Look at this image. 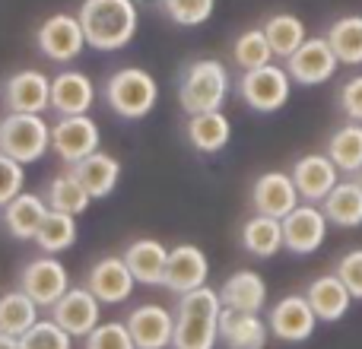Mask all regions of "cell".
I'll return each mask as SVG.
<instances>
[{"instance_id":"30bf717a","label":"cell","mask_w":362,"mask_h":349,"mask_svg":"<svg viewBox=\"0 0 362 349\" xmlns=\"http://www.w3.org/2000/svg\"><path fill=\"white\" fill-rule=\"evenodd\" d=\"M337 67H340V61L325 35H315V38L308 35L302 42V48L293 57H286V70L296 86H321V83L334 80Z\"/></svg>"},{"instance_id":"5bb4252c","label":"cell","mask_w":362,"mask_h":349,"mask_svg":"<svg viewBox=\"0 0 362 349\" xmlns=\"http://www.w3.org/2000/svg\"><path fill=\"white\" fill-rule=\"evenodd\" d=\"M124 324L137 349H169L172 337H175V314L165 305H156V302L137 305L124 318Z\"/></svg>"},{"instance_id":"9a60e30c","label":"cell","mask_w":362,"mask_h":349,"mask_svg":"<svg viewBox=\"0 0 362 349\" xmlns=\"http://www.w3.org/2000/svg\"><path fill=\"white\" fill-rule=\"evenodd\" d=\"M99 314H102V302L95 299L86 286L67 289V292L54 302V308H51V318H54L70 337H86L89 331H95V327L102 324Z\"/></svg>"},{"instance_id":"f546056e","label":"cell","mask_w":362,"mask_h":349,"mask_svg":"<svg viewBox=\"0 0 362 349\" xmlns=\"http://www.w3.org/2000/svg\"><path fill=\"white\" fill-rule=\"evenodd\" d=\"M261 29H264V35H267L274 57H280V61L293 57L296 51L302 48V42L308 38L305 23H302L296 13H274V16L264 19Z\"/></svg>"},{"instance_id":"cb8c5ba5","label":"cell","mask_w":362,"mask_h":349,"mask_svg":"<svg viewBox=\"0 0 362 349\" xmlns=\"http://www.w3.org/2000/svg\"><path fill=\"white\" fill-rule=\"evenodd\" d=\"M267 337L270 327L267 321H261V314L223 308V314H219V340L229 349H264Z\"/></svg>"},{"instance_id":"ac0fdd59","label":"cell","mask_w":362,"mask_h":349,"mask_svg":"<svg viewBox=\"0 0 362 349\" xmlns=\"http://www.w3.org/2000/svg\"><path fill=\"white\" fill-rule=\"evenodd\" d=\"M4 105L6 112L42 114L51 108V80L42 70H16L4 83Z\"/></svg>"},{"instance_id":"f35d334b","label":"cell","mask_w":362,"mask_h":349,"mask_svg":"<svg viewBox=\"0 0 362 349\" xmlns=\"http://www.w3.org/2000/svg\"><path fill=\"white\" fill-rule=\"evenodd\" d=\"M83 340H86V349H137V343H134V337H131V331H127L124 321L99 324Z\"/></svg>"},{"instance_id":"e0dca14e","label":"cell","mask_w":362,"mask_h":349,"mask_svg":"<svg viewBox=\"0 0 362 349\" xmlns=\"http://www.w3.org/2000/svg\"><path fill=\"white\" fill-rule=\"evenodd\" d=\"M134 273L127 270L124 257H102L89 267L86 273V289L102 302V305H121L134 295Z\"/></svg>"},{"instance_id":"ab89813d","label":"cell","mask_w":362,"mask_h":349,"mask_svg":"<svg viewBox=\"0 0 362 349\" xmlns=\"http://www.w3.org/2000/svg\"><path fill=\"white\" fill-rule=\"evenodd\" d=\"M23 184H25L23 162H16V159H10L6 153H0V210H4L16 194H23Z\"/></svg>"},{"instance_id":"836d02e7","label":"cell","mask_w":362,"mask_h":349,"mask_svg":"<svg viewBox=\"0 0 362 349\" xmlns=\"http://www.w3.org/2000/svg\"><path fill=\"white\" fill-rule=\"evenodd\" d=\"M74 242H76V216L57 213L48 206V216H45L42 229H38L35 244L45 251V254H61V251L74 248Z\"/></svg>"},{"instance_id":"f1b7e54d","label":"cell","mask_w":362,"mask_h":349,"mask_svg":"<svg viewBox=\"0 0 362 349\" xmlns=\"http://www.w3.org/2000/svg\"><path fill=\"white\" fill-rule=\"evenodd\" d=\"M242 248L248 251L251 257H261V261L280 254L283 251V219L261 216V213H255L251 219H245Z\"/></svg>"},{"instance_id":"277c9868","label":"cell","mask_w":362,"mask_h":349,"mask_svg":"<svg viewBox=\"0 0 362 349\" xmlns=\"http://www.w3.org/2000/svg\"><path fill=\"white\" fill-rule=\"evenodd\" d=\"M102 95H105L108 108H112L115 114H121V118H127V121H140L156 108L159 86H156V80H153L150 70L121 67L105 80Z\"/></svg>"},{"instance_id":"7c38bea8","label":"cell","mask_w":362,"mask_h":349,"mask_svg":"<svg viewBox=\"0 0 362 349\" xmlns=\"http://www.w3.org/2000/svg\"><path fill=\"white\" fill-rule=\"evenodd\" d=\"M315 324H318V314L308 305L305 295H283L267 312L270 333L283 343H305L315 333Z\"/></svg>"},{"instance_id":"6da1fadb","label":"cell","mask_w":362,"mask_h":349,"mask_svg":"<svg viewBox=\"0 0 362 349\" xmlns=\"http://www.w3.org/2000/svg\"><path fill=\"white\" fill-rule=\"evenodd\" d=\"M86 45L95 51H121L137 35L140 13L134 0H83L76 13Z\"/></svg>"},{"instance_id":"ee69618b","label":"cell","mask_w":362,"mask_h":349,"mask_svg":"<svg viewBox=\"0 0 362 349\" xmlns=\"http://www.w3.org/2000/svg\"><path fill=\"white\" fill-rule=\"evenodd\" d=\"M356 181H359V184H362V169H359V172H356Z\"/></svg>"},{"instance_id":"4dcf8cb0","label":"cell","mask_w":362,"mask_h":349,"mask_svg":"<svg viewBox=\"0 0 362 349\" xmlns=\"http://www.w3.org/2000/svg\"><path fill=\"white\" fill-rule=\"evenodd\" d=\"M325 38L340 64H346V67H359L362 64V13H346V16L334 19L331 29L325 32Z\"/></svg>"},{"instance_id":"603a6c76","label":"cell","mask_w":362,"mask_h":349,"mask_svg":"<svg viewBox=\"0 0 362 349\" xmlns=\"http://www.w3.org/2000/svg\"><path fill=\"white\" fill-rule=\"evenodd\" d=\"M219 299H223V308L261 314L264 305H267V283H264V276L257 270H235L219 286Z\"/></svg>"},{"instance_id":"5b68a950","label":"cell","mask_w":362,"mask_h":349,"mask_svg":"<svg viewBox=\"0 0 362 349\" xmlns=\"http://www.w3.org/2000/svg\"><path fill=\"white\" fill-rule=\"evenodd\" d=\"M51 150V127L42 114L6 112L0 118V153L29 165Z\"/></svg>"},{"instance_id":"8992f818","label":"cell","mask_w":362,"mask_h":349,"mask_svg":"<svg viewBox=\"0 0 362 349\" xmlns=\"http://www.w3.org/2000/svg\"><path fill=\"white\" fill-rule=\"evenodd\" d=\"M293 86L296 83H293V76H289V70L270 61V64H264V67L245 70L242 80H238V95H242V102L251 112L274 114L289 102Z\"/></svg>"},{"instance_id":"ba28073f","label":"cell","mask_w":362,"mask_h":349,"mask_svg":"<svg viewBox=\"0 0 362 349\" xmlns=\"http://www.w3.org/2000/svg\"><path fill=\"white\" fill-rule=\"evenodd\" d=\"M35 42H38V51L48 61H57V64H70L86 48V35H83L80 19L70 16V13H54V16L45 19L35 32Z\"/></svg>"},{"instance_id":"44dd1931","label":"cell","mask_w":362,"mask_h":349,"mask_svg":"<svg viewBox=\"0 0 362 349\" xmlns=\"http://www.w3.org/2000/svg\"><path fill=\"white\" fill-rule=\"evenodd\" d=\"M124 264L140 286H163L169 248L163 242H156V238H137V242H131L124 248Z\"/></svg>"},{"instance_id":"d590c367","label":"cell","mask_w":362,"mask_h":349,"mask_svg":"<svg viewBox=\"0 0 362 349\" xmlns=\"http://www.w3.org/2000/svg\"><path fill=\"white\" fill-rule=\"evenodd\" d=\"M232 61L242 70H255L264 67V64L274 61V51H270V42L264 35V29H245L242 35L232 45Z\"/></svg>"},{"instance_id":"7a4b0ae2","label":"cell","mask_w":362,"mask_h":349,"mask_svg":"<svg viewBox=\"0 0 362 349\" xmlns=\"http://www.w3.org/2000/svg\"><path fill=\"white\" fill-rule=\"evenodd\" d=\"M219 314L223 299L216 289L200 286L178 295L172 349H213L219 343Z\"/></svg>"},{"instance_id":"ffe728a7","label":"cell","mask_w":362,"mask_h":349,"mask_svg":"<svg viewBox=\"0 0 362 349\" xmlns=\"http://www.w3.org/2000/svg\"><path fill=\"white\" fill-rule=\"evenodd\" d=\"M95 105V83L80 70H61L51 80V112L57 118L86 114Z\"/></svg>"},{"instance_id":"8fae6325","label":"cell","mask_w":362,"mask_h":349,"mask_svg":"<svg viewBox=\"0 0 362 349\" xmlns=\"http://www.w3.org/2000/svg\"><path fill=\"white\" fill-rule=\"evenodd\" d=\"M19 289H23L38 308H54V302L70 289V273L54 254L35 257V261H29L23 267Z\"/></svg>"},{"instance_id":"9c48e42d","label":"cell","mask_w":362,"mask_h":349,"mask_svg":"<svg viewBox=\"0 0 362 349\" xmlns=\"http://www.w3.org/2000/svg\"><path fill=\"white\" fill-rule=\"evenodd\" d=\"M51 150L61 162L74 165L99 150V124L89 114H67L51 127Z\"/></svg>"},{"instance_id":"b9f144b4","label":"cell","mask_w":362,"mask_h":349,"mask_svg":"<svg viewBox=\"0 0 362 349\" xmlns=\"http://www.w3.org/2000/svg\"><path fill=\"white\" fill-rule=\"evenodd\" d=\"M334 273L344 280V286L350 289L353 299H362V248L346 251V254L340 257V264H337Z\"/></svg>"},{"instance_id":"4316f807","label":"cell","mask_w":362,"mask_h":349,"mask_svg":"<svg viewBox=\"0 0 362 349\" xmlns=\"http://www.w3.org/2000/svg\"><path fill=\"white\" fill-rule=\"evenodd\" d=\"M70 174H74V178L86 187L89 197L99 200V197H108V194L118 187L121 162L115 156H108V153L95 150L93 156H86V159H80V162L70 165Z\"/></svg>"},{"instance_id":"3957f363","label":"cell","mask_w":362,"mask_h":349,"mask_svg":"<svg viewBox=\"0 0 362 349\" xmlns=\"http://www.w3.org/2000/svg\"><path fill=\"white\" fill-rule=\"evenodd\" d=\"M229 70H226L223 61H194L181 70V80H178V105L181 112L200 114V112H216L223 108L226 95H229Z\"/></svg>"},{"instance_id":"2e32d148","label":"cell","mask_w":362,"mask_h":349,"mask_svg":"<svg viewBox=\"0 0 362 349\" xmlns=\"http://www.w3.org/2000/svg\"><path fill=\"white\" fill-rule=\"evenodd\" d=\"M289 174H293L296 187H299V197L305 203H321L340 181V169L331 162L327 153H305V156H299L293 162V169H289Z\"/></svg>"},{"instance_id":"8d00e7d4","label":"cell","mask_w":362,"mask_h":349,"mask_svg":"<svg viewBox=\"0 0 362 349\" xmlns=\"http://www.w3.org/2000/svg\"><path fill=\"white\" fill-rule=\"evenodd\" d=\"M19 349H74V337H70L54 318L51 321L38 318L35 324L19 337Z\"/></svg>"},{"instance_id":"484cf974","label":"cell","mask_w":362,"mask_h":349,"mask_svg":"<svg viewBox=\"0 0 362 349\" xmlns=\"http://www.w3.org/2000/svg\"><path fill=\"white\" fill-rule=\"evenodd\" d=\"M185 134H187V143H191L197 153L216 156V153H223L232 140V121L226 118L219 108L216 112H200V114H191V118H187Z\"/></svg>"},{"instance_id":"83f0119b","label":"cell","mask_w":362,"mask_h":349,"mask_svg":"<svg viewBox=\"0 0 362 349\" xmlns=\"http://www.w3.org/2000/svg\"><path fill=\"white\" fill-rule=\"evenodd\" d=\"M321 210H325L327 223L337 225V229H359L362 225V184L356 178L337 181V187L321 200Z\"/></svg>"},{"instance_id":"4fadbf2b","label":"cell","mask_w":362,"mask_h":349,"mask_svg":"<svg viewBox=\"0 0 362 349\" xmlns=\"http://www.w3.org/2000/svg\"><path fill=\"white\" fill-rule=\"evenodd\" d=\"M302 203L299 187H296L293 174L289 172H264L255 178L251 184V206L261 216H274L283 219Z\"/></svg>"},{"instance_id":"1f68e13d","label":"cell","mask_w":362,"mask_h":349,"mask_svg":"<svg viewBox=\"0 0 362 349\" xmlns=\"http://www.w3.org/2000/svg\"><path fill=\"white\" fill-rule=\"evenodd\" d=\"M327 156L344 174H356L362 169V124L356 121H346L344 127L327 137Z\"/></svg>"},{"instance_id":"7402d4cb","label":"cell","mask_w":362,"mask_h":349,"mask_svg":"<svg viewBox=\"0 0 362 349\" xmlns=\"http://www.w3.org/2000/svg\"><path fill=\"white\" fill-rule=\"evenodd\" d=\"M45 216H48V200L38 197V194H29V191L16 194V197L0 210L4 229L10 232L13 238H19V242L35 238L38 229H42V223H45Z\"/></svg>"},{"instance_id":"d4e9b609","label":"cell","mask_w":362,"mask_h":349,"mask_svg":"<svg viewBox=\"0 0 362 349\" xmlns=\"http://www.w3.org/2000/svg\"><path fill=\"white\" fill-rule=\"evenodd\" d=\"M305 299H308V305L315 308L318 321H327V324L346 318V312H350V305H353L350 289L344 286V280H340L337 273H325V276H318V280H312L305 289Z\"/></svg>"},{"instance_id":"74e56055","label":"cell","mask_w":362,"mask_h":349,"mask_svg":"<svg viewBox=\"0 0 362 349\" xmlns=\"http://www.w3.org/2000/svg\"><path fill=\"white\" fill-rule=\"evenodd\" d=\"M213 6H216V0H163L165 16L175 25H185V29L204 25L213 16Z\"/></svg>"},{"instance_id":"60d3db41","label":"cell","mask_w":362,"mask_h":349,"mask_svg":"<svg viewBox=\"0 0 362 349\" xmlns=\"http://www.w3.org/2000/svg\"><path fill=\"white\" fill-rule=\"evenodd\" d=\"M337 105H340V112H344L350 121L362 124V73H353L350 80L340 83Z\"/></svg>"},{"instance_id":"d6986e66","label":"cell","mask_w":362,"mask_h":349,"mask_svg":"<svg viewBox=\"0 0 362 349\" xmlns=\"http://www.w3.org/2000/svg\"><path fill=\"white\" fill-rule=\"evenodd\" d=\"M206 276H210V264L206 254L197 244H175L169 251V264H165V280L163 286L175 295H185L191 289L206 286Z\"/></svg>"},{"instance_id":"d6a6232c","label":"cell","mask_w":362,"mask_h":349,"mask_svg":"<svg viewBox=\"0 0 362 349\" xmlns=\"http://www.w3.org/2000/svg\"><path fill=\"white\" fill-rule=\"evenodd\" d=\"M35 321H38V305L23 289H10V292L0 295V333L23 337Z\"/></svg>"},{"instance_id":"52a82bcc","label":"cell","mask_w":362,"mask_h":349,"mask_svg":"<svg viewBox=\"0 0 362 349\" xmlns=\"http://www.w3.org/2000/svg\"><path fill=\"white\" fill-rule=\"evenodd\" d=\"M327 229H331V223H327L321 203H305L302 200L289 216H283V248L299 257L315 254L327 242Z\"/></svg>"},{"instance_id":"7bdbcfd3","label":"cell","mask_w":362,"mask_h":349,"mask_svg":"<svg viewBox=\"0 0 362 349\" xmlns=\"http://www.w3.org/2000/svg\"><path fill=\"white\" fill-rule=\"evenodd\" d=\"M0 349H19V337H10V333H0Z\"/></svg>"},{"instance_id":"e575fe53","label":"cell","mask_w":362,"mask_h":349,"mask_svg":"<svg viewBox=\"0 0 362 349\" xmlns=\"http://www.w3.org/2000/svg\"><path fill=\"white\" fill-rule=\"evenodd\" d=\"M45 200H48L51 210L70 213V216H80V213H86L89 203H93V197L86 194V187H83L70 172L57 174V178L51 181V184H48V194H45Z\"/></svg>"}]
</instances>
